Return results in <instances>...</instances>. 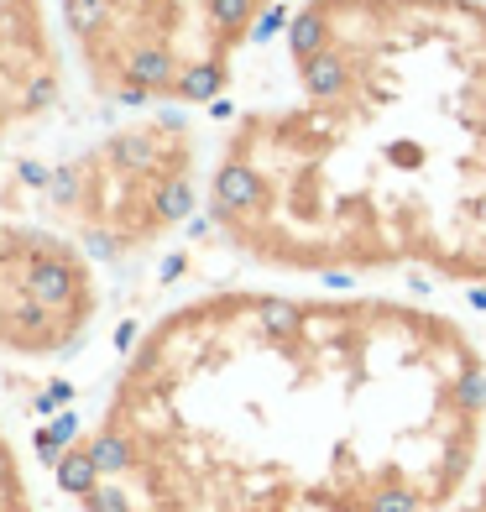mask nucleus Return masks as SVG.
Instances as JSON below:
<instances>
[{
	"mask_svg": "<svg viewBox=\"0 0 486 512\" xmlns=\"http://www.w3.org/2000/svg\"><path fill=\"white\" fill-rule=\"evenodd\" d=\"M277 0H58L84 89L115 110H204Z\"/></svg>",
	"mask_w": 486,
	"mask_h": 512,
	"instance_id": "5",
	"label": "nucleus"
},
{
	"mask_svg": "<svg viewBox=\"0 0 486 512\" xmlns=\"http://www.w3.org/2000/svg\"><path fill=\"white\" fill-rule=\"evenodd\" d=\"M63 105V42L48 0H0V356L58 361L100 324V262L16 209L11 152Z\"/></svg>",
	"mask_w": 486,
	"mask_h": 512,
	"instance_id": "3",
	"label": "nucleus"
},
{
	"mask_svg": "<svg viewBox=\"0 0 486 512\" xmlns=\"http://www.w3.org/2000/svg\"><path fill=\"white\" fill-rule=\"evenodd\" d=\"M288 79L210 157L225 251L319 283L419 272L486 293V0H304Z\"/></svg>",
	"mask_w": 486,
	"mask_h": 512,
	"instance_id": "2",
	"label": "nucleus"
},
{
	"mask_svg": "<svg viewBox=\"0 0 486 512\" xmlns=\"http://www.w3.org/2000/svg\"><path fill=\"white\" fill-rule=\"evenodd\" d=\"M486 450V351L392 293L210 288L131 340L53 460L79 512H450Z\"/></svg>",
	"mask_w": 486,
	"mask_h": 512,
	"instance_id": "1",
	"label": "nucleus"
},
{
	"mask_svg": "<svg viewBox=\"0 0 486 512\" xmlns=\"http://www.w3.org/2000/svg\"><path fill=\"white\" fill-rule=\"evenodd\" d=\"M0 512H42V502L32 492V476L21 465V450L6 434V424H0Z\"/></svg>",
	"mask_w": 486,
	"mask_h": 512,
	"instance_id": "6",
	"label": "nucleus"
},
{
	"mask_svg": "<svg viewBox=\"0 0 486 512\" xmlns=\"http://www.w3.org/2000/svg\"><path fill=\"white\" fill-rule=\"evenodd\" d=\"M210 189V157L183 110H136L16 189L27 220L53 225L95 262H136L173 241Z\"/></svg>",
	"mask_w": 486,
	"mask_h": 512,
	"instance_id": "4",
	"label": "nucleus"
},
{
	"mask_svg": "<svg viewBox=\"0 0 486 512\" xmlns=\"http://www.w3.org/2000/svg\"><path fill=\"white\" fill-rule=\"evenodd\" d=\"M450 512H486V450H481V465H476V476L466 486V497H460Z\"/></svg>",
	"mask_w": 486,
	"mask_h": 512,
	"instance_id": "7",
	"label": "nucleus"
}]
</instances>
